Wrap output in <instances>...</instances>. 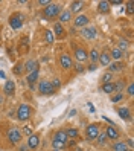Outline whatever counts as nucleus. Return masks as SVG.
<instances>
[{
	"label": "nucleus",
	"instance_id": "42",
	"mask_svg": "<svg viewBox=\"0 0 134 151\" xmlns=\"http://www.w3.org/2000/svg\"><path fill=\"white\" fill-rule=\"evenodd\" d=\"M108 3H110V6H111V5H122L120 0H111V2H108Z\"/></svg>",
	"mask_w": 134,
	"mask_h": 151
},
{
	"label": "nucleus",
	"instance_id": "6",
	"mask_svg": "<svg viewBox=\"0 0 134 151\" xmlns=\"http://www.w3.org/2000/svg\"><path fill=\"white\" fill-rule=\"evenodd\" d=\"M9 24H11V28L14 29H20L21 28V24H23V15L21 14H12L9 17Z\"/></svg>",
	"mask_w": 134,
	"mask_h": 151
},
{
	"label": "nucleus",
	"instance_id": "8",
	"mask_svg": "<svg viewBox=\"0 0 134 151\" xmlns=\"http://www.w3.org/2000/svg\"><path fill=\"white\" fill-rule=\"evenodd\" d=\"M81 34H82V37L84 38H87V40H92V38H95L96 37V28H84L82 31H81Z\"/></svg>",
	"mask_w": 134,
	"mask_h": 151
},
{
	"label": "nucleus",
	"instance_id": "16",
	"mask_svg": "<svg viewBox=\"0 0 134 151\" xmlns=\"http://www.w3.org/2000/svg\"><path fill=\"white\" fill-rule=\"evenodd\" d=\"M97 61H99V63H101L102 66H108V64L111 63L110 54H108V52H104V54H101V55H99V60H97Z\"/></svg>",
	"mask_w": 134,
	"mask_h": 151
},
{
	"label": "nucleus",
	"instance_id": "48",
	"mask_svg": "<svg viewBox=\"0 0 134 151\" xmlns=\"http://www.w3.org/2000/svg\"><path fill=\"white\" fill-rule=\"evenodd\" d=\"M0 104H3V96L0 95Z\"/></svg>",
	"mask_w": 134,
	"mask_h": 151
},
{
	"label": "nucleus",
	"instance_id": "29",
	"mask_svg": "<svg viewBox=\"0 0 134 151\" xmlns=\"http://www.w3.org/2000/svg\"><path fill=\"white\" fill-rule=\"evenodd\" d=\"M23 70H24V64H23V63H17V64L14 66V69H12V72H14L15 75H21Z\"/></svg>",
	"mask_w": 134,
	"mask_h": 151
},
{
	"label": "nucleus",
	"instance_id": "18",
	"mask_svg": "<svg viewBox=\"0 0 134 151\" xmlns=\"http://www.w3.org/2000/svg\"><path fill=\"white\" fill-rule=\"evenodd\" d=\"M38 75H40V70H34V72H31V73L28 75V78H26V79H28V83H29L31 86H34V83L38 79Z\"/></svg>",
	"mask_w": 134,
	"mask_h": 151
},
{
	"label": "nucleus",
	"instance_id": "38",
	"mask_svg": "<svg viewBox=\"0 0 134 151\" xmlns=\"http://www.w3.org/2000/svg\"><path fill=\"white\" fill-rule=\"evenodd\" d=\"M127 12H128L130 15H133V12H134V3H133V2H130V3H128V8H127Z\"/></svg>",
	"mask_w": 134,
	"mask_h": 151
},
{
	"label": "nucleus",
	"instance_id": "19",
	"mask_svg": "<svg viewBox=\"0 0 134 151\" xmlns=\"http://www.w3.org/2000/svg\"><path fill=\"white\" fill-rule=\"evenodd\" d=\"M125 66H123V63H120V61H116V63H111L110 64V73H113V72H119V70H122Z\"/></svg>",
	"mask_w": 134,
	"mask_h": 151
},
{
	"label": "nucleus",
	"instance_id": "26",
	"mask_svg": "<svg viewBox=\"0 0 134 151\" xmlns=\"http://www.w3.org/2000/svg\"><path fill=\"white\" fill-rule=\"evenodd\" d=\"M28 49H29V44H28V40L26 38H23L21 40V43H20V55H24L26 52H28Z\"/></svg>",
	"mask_w": 134,
	"mask_h": 151
},
{
	"label": "nucleus",
	"instance_id": "32",
	"mask_svg": "<svg viewBox=\"0 0 134 151\" xmlns=\"http://www.w3.org/2000/svg\"><path fill=\"white\" fill-rule=\"evenodd\" d=\"M111 79H113V73H110V72H107V73L102 75V81H104V84L111 83Z\"/></svg>",
	"mask_w": 134,
	"mask_h": 151
},
{
	"label": "nucleus",
	"instance_id": "5",
	"mask_svg": "<svg viewBox=\"0 0 134 151\" xmlns=\"http://www.w3.org/2000/svg\"><path fill=\"white\" fill-rule=\"evenodd\" d=\"M38 88H40L41 95H52L53 92H55V88L52 87L50 81H46V79H43V81L38 84Z\"/></svg>",
	"mask_w": 134,
	"mask_h": 151
},
{
	"label": "nucleus",
	"instance_id": "21",
	"mask_svg": "<svg viewBox=\"0 0 134 151\" xmlns=\"http://www.w3.org/2000/svg\"><path fill=\"white\" fill-rule=\"evenodd\" d=\"M118 114L122 118V119H125V121H128L130 118H131V114H130V110L127 109V107H123V109H119L118 110Z\"/></svg>",
	"mask_w": 134,
	"mask_h": 151
},
{
	"label": "nucleus",
	"instance_id": "40",
	"mask_svg": "<svg viewBox=\"0 0 134 151\" xmlns=\"http://www.w3.org/2000/svg\"><path fill=\"white\" fill-rule=\"evenodd\" d=\"M38 5H41V6H47V5H50V0H38Z\"/></svg>",
	"mask_w": 134,
	"mask_h": 151
},
{
	"label": "nucleus",
	"instance_id": "7",
	"mask_svg": "<svg viewBox=\"0 0 134 151\" xmlns=\"http://www.w3.org/2000/svg\"><path fill=\"white\" fill-rule=\"evenodd\" d=\"M59 64H61L62 69H70L72 67V58L67 54H61L59 55Z\"/></svg>",
	"mask_w": 134,
	"mask_h": 151
},
{
	"label": "nucleus",
	"instance_id": "36",
	"mask_svg": "<svg viewBox=\"0 0 134 151\" xmlns=\"http://www.w3.org/2000/svg\"><path fill=\"white\" fill-rule=\"evenodd\" d=\"M122 98H123V93H118V95H114V96L111 98V101H113V102H118V101L122 99Z\"/></svg>",
	"mask_w": 134,
	"mask_h": 151
},
{
	"label": "nucleus",
	"instance_id": "1",
	"mask_svg": "<svg viewBox=\"0 0 134 151\" xmlns=\"http://www.w3.org/2000/svg\"><path fill=\"white\" fill-rule=\"evenodd\" d=\"M43 15L46 17L47 20L55 19L57 15H59V5H57V3H50V5H47L46 8H44V11H43Z\"/></svg>",
	"mask_w": 134,
	"mask_h": 151
},
{
	"label": "nucleus",
	"instance_id": "22",
	"mask_svg": "<svg viewBox=\"0 0 134 151\" xmlns=\"http://www.w3.org/2000/svg\"><path fill=\"white\" fill-rule=\"evenodd\" d=\"M97 9H99V12H108V9H110V3L108 2H105V0H102V2H99L97 3Z\"/></svg>",
	"mask_w": 134,
	"mask_h": 151
},
{
	"label": "nucleus",
	"instance_id": "25",
	"mask_svg": "<svg viewBox=\"0 0 134 151\" xmlns=\"http://www.w3.org/2000/svg\"><path fill=\"white\" fill-rule=\"evenodd\" d=\"M122 57H123V52L119 50V49H113L111 54H110V58H113V60H116V61H119Z\"/></svg>",
	"mask_w": 134,
	"mask_h": 151
},
{
	"label": "nucleus",
	"instance_id": "43",
	"mask_svg": "<svg viewBox=\"0 0 134 151\" xmlns=\"http://www.w3.org/2000/svg\"><path fill=\"white\" fill-rule=\"evenodd\" d=\"M20 151H29V147L28 145H21L20 147Z\"/></svg>",
	"mask_w": 134,
	"mask_h": 151
},
{
	"label": "nucleus",
	"instance_id": "39",
	"mask_svg": "<svg viewBox=\"0 0 134 151\" xmlns=\"http://www.w3.org/2000/svg\"><path fill=\"white\" fill-rule=\"evenodd\" d=\"M97 139H99V144H101V145H104V144H105V139H107V136H105V134H101V133H99V136H97Z\"/></svg>",
	"mask_w": 134,
	"mask_h": 151
},
{
	"label": "nucleus",
	"instance_id": "34",
	"mask_svg": "<svg viewBox=\"0 0 134 151\" xmlns=\"http://www.w3.org/2000/svg\"><path fill=\"white\" fill-rule=\"evenodd\" d=\"M128 47V41L127 40H120L119 41V50H125Z\"/></svg>",
	"mask_w": 134,
	"mask_h": 151
},
{
	"label": "nucleus",
	"instance_id": "14",
	"mask_svg": "<svg viewBox=\"0 0 134 151\" xmlns=\"http://www.w3.org/2000/svg\"><path fill=\"white\" fill-rule=\"evenodd\" d=\"M88 23V17L87 15H78L75 19V26L76 28H81V26H87Z\"/></svg>",
	"mask_w": 134,
	"mask_h": 151
},
{
	"label": "nucleus",
	"instance_id": "30",
	"mask_svg": "<svg viewBox=\"0 0 134 151\" xmlns=\"http://www.w3.org/2000/svg\"><path fill=\"white\" fill-rule=\"evenodd\" d=\"M123 87H125V81H118V83L114 84V92L122 93L123 92Z\"/></svg>",
	"mask_w": 134,
	"mask_h": 151
},
{
	"label": "nucleus",
	"instance_id": "44",
	"mask_svg": "<svg viewBox=\"0 0 134 151\" xmlns=\"http://www.w3.org/2000/svg\"><path fill=\"white\" fill-rule=\"evenodd\" d=\"M24 133H26V134H29V136H31V128H28V127H26V128H24Z\"/></svg>",
	"mask_w": 134,
	"mask_h": 151
},
{
	"label": "nucleus",
	"instance_id": "9",
	"mask_svg": "<svg viewBox=\"0 0 134 151\" xmlns=\"http://www.w3.org/2000/svg\"><path fill=\"white\" fill-rule=\"evenodd\" d=\"M38 145H40V137H38V134H31L29 139H28V147H29L31 150H35V148H38Z\"/></svg>",
	"mask_w": 134,
	"mask_h": 151
},
{
	"label": "nucleus",
	"instance_id": "23",
	"mask_svg": "<svg viewBox=\"0 0 134 151\" xmlns=\"http://www.w3.org/2000/svg\"><path fill=\"white\" fill-rule=\"evenodd\" d=\"M82 2H72V5H70V12H79L82 9Z\"/></svg>",
	"mask_w": 134,
	"mask_h": 151
},
{
	"label": "nucleus",
	"instance_id": "4",
	"mask_svg": "<svg viewBox=\"0 0 134 151\" xmlns=\"http://www.w3.org/2000/svg\"><path fill=\"white\" fill-rule=\"evenodd\" d=\"M29 116H31V107L28 104H21L19 107V111H17V118L20 121H26L29 119Z\"/></svg>",
	"mask_w": 134,
	"mask_h": 151
},
{
	"label": "nucleus",
	"instance_id": "27",
	"mask_svg": "<svg viewBox=\"0 0 134 151\" xmlns=\"http://www.w3.org/2000/svg\"><path fill=\"white\" fill-rule=\"evenodd\" d=\"M102 92H105V93H114V83L102 84Z\"/></svg>",
	"mask_w": 134,
	"mask_h": 151
},
{
	"label": "nucleus",
	"instance_id": "2",
	"mask_svg": "<svg viewBox=\"0 0 134 151\" xmlns=\"http://www.w3.org/2000/svg\"><path fill=\"white\" fill-rule=\"evenodd\" d=\"M8 140H9L11 144H19L21 140V133L19 131L17 127H12V128L8 130Z\"/></svg>",
	"mask_w": 134,
	"mask_h": 151
},
{
	"label": "nucleus",
	"instance_id": "17",
	"mask_svg": "<svg viewBox=\"0 0 134 151\" xmlns=\"http://www.w3.org/2000/svg\"><path fill=\"white\" fill-rule=\"evenodd\" d=\"M75 58L78 61H85L88 58V55H87V52L84 49H75Z\"/></svg>",
	"mask_w": 134,
	"mask_h": 151
},
{
	"label": "nucleus",
	"instance_id": "35",
	"mask_svg": "<svg viewBox=\"0 0 134 151\" xmlns=\"http://www.w3.org/2000/svg\"><path fill=\"white\" fill-rule=\"evenodd\" d=\"M52 145H53V150H61V148H64V144H61V142H58V140H53Z\"/></svg>",
	"mask_w": 134,
	"mask_h": 151
},
{
	"label": "nucleus",
	"instance_id": "24",
	"mask_svg": "<svg viewBox=\"0 0 134 151\" xmlns=\"http://www.w3.org/2000/svg\"><path fill=\"white\" fill-rule=\"evenodd\" d=\"M44 40H46L47 44H52L53 41H55V35H53V32H52L50 29L44 32Z\"/></svg>",
	"mask_w": 134,
	"mask_h": 151
},
{
	"label": "nucleus",
	"instance_id": "12",
	"mask_svg": "<svg viewBox=\"0 0 134 151\" xmlns=\"http://www.w3.org/2000/svg\"><path fill=\"white\" fill-rule=\"evenodd\" d=\"M53 140H58V142H61V144H67V140H69V137H67V134H66V131H62V130H59V131H57L55 133V137H53Z\"/></svg>",
	"mask_w": 134,
	"mask_h": 151
},
{
	"label": "nucleus",
	"instance_id": "31",
	"mask_svg": "<svg viewBox=\"0 0 134 151\" xmlns=\"http://www.w3.org/2000/svg\"><path fill=\"white\" fill-rule=\"evenodd\" d=\"M66 134H67V137L75 139V137H78V130H76V128H69V130L66 131Z\"/></svg>",
	"mask_w": 134,
	"mask_h": 151
},
{
	"label": "nucleus",
	"instance_id": "49",
	"mask_svg": "<svg viewBox=\"0 0 134 151\" xmlns=\"http://www.w3.org/2000/svg\"><path fill=\"white\" fill-rule=\"evenodd\" d=\"M53 151H61V150H53Z\"/></svg>",
	"mask_w": 134,
	"mask_h": 151
},
{
	"label": "nucleus",
	"instance_id": "13",
	"mask_svg": "<svg viewBox=\"0 0 134 151\" xmlns=\"http://www.w3.org/2000/svg\"><path fill=\"white\" fill-rule=\"evenodd\" d=\"M105 136H107V137H110L111 140H116V139L119 137V133H118V130H116V128H113V127L110 125V127H107Z\"/></svg>",
	"mask_w": 134,
	"mask_h": 151
},
{
	"label": "nucleus",
	"instance_id": "47",
	"mask_svg": "<svg viewBox=\"0 0 134 151\" xmlns=\"http://www.w3.org/2000/svg\"><path fill=\"white\" fill-rule=\"evenodd\" d=\"M0 78H5V72H2V70H0Z\"/></svg>",
	"mask_w": 134,
	"mask_h": 151
},
{
	"label": "nucleus",
	"instance_id": "46",
	"mask_svg": "<svg viewBox=\"0 0 134 151\" xmlns=\"http://www.w3.org/2000/svg\"><path fill=\"white\" fill-rule=\"evenodd\" d=\"M133 144H134L133 139H128V145H130V147H133Z\"/></svg>",
	"mask_w": 134,
	"mask_h": 151
},
{
	"label": "nucleus",
	"instance_id": "20",
	"mask_svg": "<svg viewBox=\"0 0 134 151\" xmlns=\"http://www.w3.org/2000/svg\"><path fill=\"white\" fill-rule=\"evenodd\" d=\"M70 19H72V12H70V11H62V12L59 14V23H61V24L66 23V22H69Z\"/></svg>",
	"mask_w": 134,
	"mask_h": 151
},
{
	"label": "nucleus",
	"instance_id": "33",
	"mask_svg": "<svg viewBox=\"0 0 134 151\" xmlns=\"http://www.w3.org/2000/svg\"><path fill=\"white\" fill-rule=\"evenodd\" d=\"M90 60L93 61V64L96 63L97 60H99V54H97V50H96V49H93V50L90 52Z\"/></svg>",
	"mask_w": 134,
	"mask_h": 151
},
{
	"label": "nucleus",
	"instance_id": "28",
	"mask_svg": "<svg viewBox=\"0 0 134 151\" xmlns=\"http://www.w3.org/2000/svg\"><path fill=\"white\" fill-rule=\"evenodd\" d=\"M113 150L114 151H128V145L125 142H118V144H114Z\"/></svg>",
	"mask_w": 134,
	"mask_h": 151
},
{
	"label": "nucleus",
	"instance_id": "3",
	"mask_svg": "<svg viewBox=\"0 0 134 151\" xmlns=\"http://www.w3.org/2000/svg\"><path fill=\"white\" fill-rule=\"evenodd\" d=\"M85 134H87V139L95 140L99 136V125H97V124H90V125L85 128Z\"/></svg>",
	"mask_w": 134,
	"mask_h": 151
},
{
	"label": "nucleus",
	"instance_id": "10",
	"mask_svg": "<svg viewBox=\"0 0 134 151\" xmlns=\"http://www.w3.org/2000/svg\"><path fill=\"white\" fill-rule=\"evenodd\" d=\"M66 29H64V26H62L61 23H57L55 26H53V35H55V38H62V37H64V32Z\"/></svg>",
	"mask_w": 134,
	"mask_h": 151
},
{
	"label": "nucleus",
	"instance_id": "11",
	"mask_svg": "<svg viewBox=\"0 0 134 151\" xmlns=\"http://www.w3.org/2000/svg\"><path fill=\"white\" fill-rule=\"evenodd\" d=\"M3 92H5V95H8V96H11V95H14V92H15V84H14V81H6L5 83V87H3Z\"/></svg>",
	"mask_w": 134,
	"mask_h": 151
},
{
	"label": "nucleus",
	"instance_id": "41",
	"mask_svg": "<svg viewBox=\"0 0 134 151\" xmlns=\"http://www.w3.org/2000/svg\"><path fill=\"white\" fill-rule=\"evenodd\" d=\"M128 95H131V96L134 95V86H133V84L128 86Z\"/></svg>",
	"mask_w": 134,
	"mask_h": 151
},
{
	"label": "nucleus",
	"instance_id": "45",
	"mask_svg": "<svg viewBox=\"0 0 134 151\" xmlns=\"http://www.w3.org/2000/svg\"><path fill=\"white\" fill-rule=\"evenodd\" d=\"M95 69H96V64H92L90 67H88V70H95Z\"/></svg>",
	"mask_w": 134,
	"mask_h": 151
},
{
	"label": "nucleus",
	"instance_id": "15",
	"mask_svg": "<svg viewBox=\"0 0 134 151\" xmlns=\"http://www.w3.org/2000/svg\"><path fill=\"white\" fill-rule=\"evenodd\" d=\"M24 70H28V72H34V70H38V61L29 60L28 63L24 64Z\"/></svg>",
	"mask_w": 134,
	"mask_h": 151
},
{
	"label": "nucleus",
	"instance_id": "37",
	"mask_svg": "<svg viewBox=\"0 0 134 151\" xmlns=\"http://www.w3.org/2000/svg\"><path fill=\"white\" fill-rule=\"evenodd\" d=\"M50 84H52V87H53V88H58V87L61 86V81H59L58 78H55V79H53V81H52Z\"/></svg>",
	"mask_w": 134,
	"mask_h": 151
}]
</instances>
